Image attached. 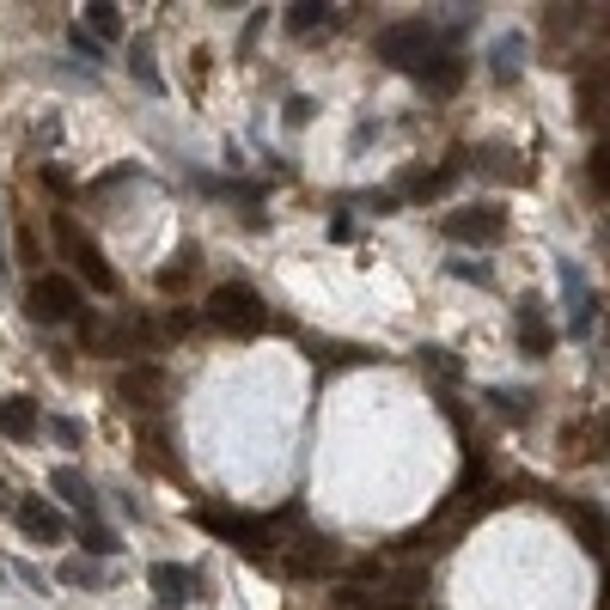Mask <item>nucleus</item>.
I'll return each instance as SVG.
<instances>
[{"label":"nucleus","mask_w":610,"mask_h":610,"mask_svg":"<svg viewBox=\"0 0 610 610\" xmlns=\"http://www.w3.org/2000/svg\"><path fill=\"white\" fill-rule=\"evenodd\" d=\"M49 488H56V495H61L68 507H80V513L91 518V483H86L80 471H56V476H49Z\"/></svg>","instance_id":"obj_13"},{"label":"nucleus","mask_w":610,"mask_h":610,"mask_svg":"<svg viewBox=\"0 0 610 610\" xmlns=\"http://www.w3.org/2000/svg\"><path fill=\"white\" fill-rule=\"evenodd\" d=\"M213 537H227V544H244L251 556H269V525L263 518H227V513H202Z\"/></svg>","instance_id":"obj_5"},{"label":"nucleus","mask_w":610,"mask_h":610,"mask_svg":"<svg viewBox=\"0 0 610 610\" xmlns=\"http://www.w3.org/2000/svg\"><path fill=\"white\" fill-rule=\"evenodd\" d=\"M61 239L74 244V263H80V274H86L91 288H98V293H117V274H110V263H105V257H98V244L74 239V232H68V227H61Z\"/></svg>","instance_id":"obj_9"},{"label":"nucleus","mask_w":610,"mask_h":610,"mask_svg":"<svg viewBox=\"0 0 610 610\" xmlns=\"http://www.w3.org/2000/svg\"><path fill=\"white\" fill-rule=\"evenodd\" d=\"M19 532H25V537H37V544H61V537H68V525H61V513H56V507L25 501V507H19Z\"/></svg>","instance_id":"obj_7"},{"label":"nucleus","mask_w":610,"mask_h":610,"mask_svg":"<svg viewBox=\"0 0 610 610\" xmlns=\"http://www.w3.org/2000/svg\"><path fill=\"white\" fill-rule=\"evenodd\" d=\"M86 19H91V30H98V37H117V30H122V19H117V7H110V0L86 7Z\"/></svg>","instance_id":"obj_15"},{"label":"nucleus","mask_w":610,"mask_h":610,"mask_svg":"<svg viewBox=\"0 0 610 610\" xmlns=\"http://www.w3.org/2000/svg\"><path fill=\"white\" fill-rule=\"evenodd\" d=\"M208 318L220 324V330H239V335H251V330H263V324H269V305H263L257 293L244 288V281H227V288H213V300H208Z\"/></svg>","instance_id":"obj_1"},{"label":"nucleus","mask_w":610,"mask_h":610,"mask_svg":"<svg viewBox=\"0 0 610 610\" xmlns=\"http://www.w3.org/2000/svg\"><path fill=\"white\" fill-rule=\"evenodd\" d=\"M593 171H598V183L610 190V147H598V159H593Z\"/></svg>","instance_id":"obj_21"},{"label":"nucleus","mask_w":610,"mask_h":610,"mask_svg":"<svg viewBox=\"0 0 610 610\" xmlns=\"http://www.w3.org/2000/svg\"><path fill=\"white\" fill-rule=\"evenodd\" d=\"M518 349L532 354V361L549 354V324L537 318V305H518Z\"/></svg>","instance_id":"obj_12"},{"label":"nucleus","mask_w":610,"mask_h":610,"mask_svg":"<svg viewBox=\"0 0 610 610\" xmlns=\"http://www.w3.org/2000/svg\"><path fill=\"white\" fill-rule=\"evenodd\" d=\"M415 74H422L427 91H457V80H464V61H457V56H434V61H422Z\"/></svg>","instance_id":"obj_11"},{"label":"nucleus","mask_w":610,"mask_h":610,"mask_svg":"<svg viewBox=\"0 0 610 610\" xmlns=\"http://www.w3.org/2000/svg\"><path fill=\"white\" fill-rule=\"evenodd\" d=\"M129 68L141 74V86L147 91H159V68H152V49L147 44H135V56H129Z\"/></svg>","instance_id":"obj_16"},{"label":"nucleus","mask_w":610,"mask_h":610,"mask_svg":"<svg viewBox=\"0 0 610 610\" xmlns=\"http://www.w3.org/2000/svg\"><path fill=\"white\" fill-rule=\"evenodd\" d=\"M562 518H568V525H574L580 537H586V549H593V556H605V549H610V518L598 513V507H586V501H568V507H562Z\"/></svg>","instance_id":"obj_6"},{"label":"nucleus","mask_w":610,"mask_h":610,"mask_svg":"<svg viewBox=\"0 0 610 610\" xmlns=\"http://www.w3.org/2000/svg\"><path fill=\"white\" fill-rule=\"evenodd\" d=\"M513 56H518V44L507 37V44L495 49V80H513Z\"/></svg>","instance_id":"obj_17"},{"label":"nucleus","mask_w":610,"mask_h":610,"mask_svg":"<svg viewBox=\"0 0 610 610\" xmlns=\"http://www.w3.org/2000/svg\"><path fill=\"white\" fill-rule=\"evenodd\" d=\"M147 580H152V593H166V598H202V574L183 562H159Z\"/></svg>","instance_id":"obj_8"},{"label":"nucleus","mask_w":610,"mask_h":610,"mask_svg":"<svg viewBox=\"0 0 610 610\" xmlns=\"http://www.w3.org/2000/svg\"><path fill=\"white\" fill-rule=\"evenodd\" d=\"M74 49H80V56H86V61H98V44H91V37H86V25H74Z\"/></svg>","instance_id":"obj_20"},{"label":"nucleus","mask_w":610,"mask_h":610,"mask_svg":"<svg viewBox=\"0 0 610 610\" xmlns=\"http://www.w3.org/2000/svg\"><path fill=\"white\" fill-rule=\"evenodd\" d=\"M427 49H434L427 19H403V25H385L379 30V61H391V68H422Z\"/></svg>","instance_id":"obj_2"},{"label":"nucleus","mask_w":610,"mask_h":610,"mask_svg":"<svg viewBox=\"0 0 610 610\" xmlns=\"http://www.w3.org/2000/svg\"><path fill=\"white\" fill-rule=\"evenodd\" d=\"M0 434H7V440H37V410H30L25 396H7V403H0Z\"/></svg>","instance_id":"obj_10"},{"label":"nucleus","mask_w":610,"mask_h":610,"mask_svg":"<svg viewBox=\"0 0 610 610\" xmlns=\"http://www.w3.org/2000/svg\"><path fill=\"white\" fill-rule=\"evenodd\" d=\"M61 580H68V586H86V580H98V574H91L86 562H68V568H61Z\"/></svg>","instance_id":"obj_18"},{"label":"nucleus","mask_w":610,"mask_h":610,"mask_svg":"<svg viewBox=\"0 0 610 610\" xmlns=\"http://www.w3.org/2000/svg\"><path fill=\"white\" fill-rule=\"evenodd\" d=\"M324 19H330V7H324V0H305V7H293V13H288V25L293 30H318Z\"/></svg>","instance_id":"obj_14"},{"label":"nucleus","mask_w":610,"mask_h":610,"mask_svg":"<svg viewBox=\"0 0 610 610\" xmlns=\"http://www.w3.org/2000/svg\"><path fill=\"white\" fill-rule=\"evenodd\" d=\"M446 232H452L457 244H495V239H507V213L488 208V202H476V208L446 213Z\"/></svg>","instance_id":"obj_4"},{"label":"nucleus","mask_w":610,"mask_h":610,"mask_svg":"<svg viewBox=\"0 0 610 610\" xmlns=\"http://www.w3.org/2000/svg\"><path fill=\"white\" fill-rule=\"evenodd\" d=\"M37 324H68L80 312V288L68 281V274H37L30 281V305H25Z\"/></svg>","instance_id":"obj_3"},{"label":"nucleus","mask_w":610,"mask_h":610,"mask_svg":"<svg viewBox=\"0 0 610 610\" xmlns=\"http://www.w3.org/2000/svg\"><path fill=\"white\" fill-rule=\"evenodd\" d=\"M452 274H457V281H488L483 263H452Z\"/></svg>","instance_id":"obj_19"}]
</instances>
